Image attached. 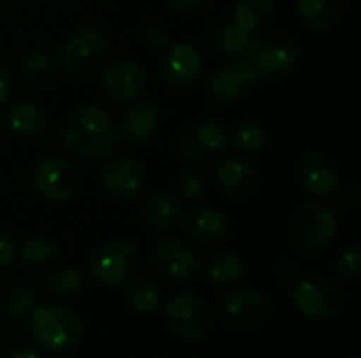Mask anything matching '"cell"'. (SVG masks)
I'll use <instances>...</instances> for the list:
<instances>
[{
  "label": "cell",
  "mask_w": 361,
  "mask_h": 358,
  "mask_svg": "<svg viewBox=\"0 0 361 358\" xmlns=\"http://www.w3.org/2000/svg\"><path fill=\"white\" fill-rule=\"evenodd\" d=\"M214 4V0H167V6L182 15V17H192V15H201L205 13L209 6Z\"/></svg>",
  "instance_id": "obj_36"
},
{
  "label": "cell",
  "mask_w": 361,
  "mask_h": 358,
  "mask_svg": "<svg viewBox=\"0 0 361 358\" xmlns=\"http://www.w3.org/2000/svg\"><path fill=\"white\" fill-rule=\"evenodd\" d=\"M300 21L315 32L336 27L347 13V0H296Z\"/></svg>",
  "instance_id": "obj_23"
},
{
  "label": "cell",
  "mask_w": 361,
  "mask_h": 358,
  "mask_svg": "<svg viewBox=\"0 0 361 358\" xmlns=\"http://www.w3.org/2000/svg\"><path fill=\"white\" fill-rule=\"evenodd\" d=\"M167 327L184 340H203L214 325L209 304L192 291H182L169 298L165 304Z\"/></svg>",
  "instance_id": "obj_12"
},
{
  "label": "cell",
  "mask_w": 361,
  "mask_h": 358,
  "mask_svg": "<svg viewBox=\"0 0 361 358\" xmlns=\"http://www.w3.org/2000/svg\"><path fill=\"white\" fill-rule=\"evenodd\" d=\"M108 36L95 25L72 30L59 46V68L72 78H91L108 61Z\"/></svg>",
  "instance_id": "obj_4"
},
{
  "label": "cell",
  "mask_w": 361,
  "mask_h": 358,
  "mask_svg": "<svg viewBox=\"0 0 361 358\" xmlns=\"http://www.w3.org/2000/svg\"><path fill=\"white\" fill-rule=\"evenodd\" d=\"M252 40H254L252 32H247L235 21L224 23L218 32V49L224 57L231 59H243L250 53Z\"/></svg>",
  "instance_id": "obj_32"
},
{
  "label": "cell",
  "mask_w": 361,
  "mask_h": 358,
  "mask_svg": "<svg viewBox=\"0 0 361 358\" xmlns=\"http://www.w3.org/2000/svg\"><path fill=\"white\" fill-rule=\"evenodd\" d=\"M294 177L307 194L317 198L332 196L341 190V175L336 165L317 150H307L296 158Z\"/></svg>",
  "instance_id": "obj_18"
},
{
  "label": "cell",
  "mask_w": 361,
  "mask_h": 358,
  "mask_svg": "<svg viewBox=\"0 0 361 358\" xmlns=\"http://www.w3.org/2000/svg\"><path fill=\"white\" fill-rule=\"evenodd\" d=\"M275 274H277V279H279L281 283H294V281H298V276H300L298 266H294L292 262H281V264H277Z\"/></svg>",
  "instance_id": "obj_39"
},
{
  "label": "cell",
  "mask_w": 361,
  "mask_h": 358,
  "mask_svg": "<svg viewBox=\"0 0 361 358\" xmlns=\"http://www.w3.org/2000/svg\"><path fill=\"white\" fill-rule=\"evenodd\" d=\"M4 127L17 139H36L47 129V114L34 101H15L4 112Z\"/></svg>",
  "instance_id": "obj_22"
},
{
  "label": "cell",
  "mask_w": 361,
  "mask_h": 358,
  "mask_svg": "<svg viewBox=\"0 0 361 358\" xmlns=\"http://www.w3.org/2000/svg\"><path fill=\"white\" fill-rule=\"evenodd\" d=\"M59 257V249L53 241L44 238V236H32L27 238L19 253H17V260L21 264L23 270L32 272V274H42L47 270H51L55 266Z\"/></svg>",
  "instance_id": "obj_25"
},
{
  "label": "cell",
  "mask_w": 361,
  "mask_h": 358,
  "mask_svg": "<svg viewBox=\"0 0 361 358\" xmlns=\"http://www.w3.org/2000/svg\"><path fill=\"white\" fill-rule=\"evenodd\" d=\"M180 217L182 205L167 192H157L137 207V219L150 232H167L180 222Z\"/></svg>",
  "instance_id": "obj_21"
},
{
  "label": "cell",
  "mask_w": 361,
  "mask_h": 358,
  "mask_svg": "<svg viewBox=\"0 0 361 358\" xmlns=\"http://www.w3.org/2000/svg\"><path fill=\"white\" fill-rule=\"evenodd\" d=\"M161 289L148 276H131L125 285V300L137 314H154L161 306Z\"/></svg>",
  "instance_id": "obj_27"
},
{
  "label": "cell",
  "mask_w": 361,
  "mask_h": 358,
  "mask_svg": "<svg viewBox=\"0 0 361 358\" xmlns=\"http://www.w3.org/2000/svg\"><path fill=\"white\" fill-rule=\"evenodd\" d=\"M351 358H361V357H360V354H353V357H351Z\"/></svg>",
  "instance_id": "obj_42"
},
{
  "label": "cell",
  "mask_w": 361,
  "mask_h": 358,
  "mask_svg": "<svg viewBox=\"0 0 361 358\" xmlns=\"http://www.w3.org/2000/svg\"><path fill=\"white\" fill-rule=\"evenodd\" d=\"M0 131H2V127H0Z\"/></svg>",
  "instance_id": "obj_43"
},
{
  "label": "cell",
  "mask_w": 361,
  "mask_h": 358,
  "mask_svg": "<svg viewBox=\"0 0 361 358\" xmlns=\"http://www.w3.org/2000/svg\"><path fill=\"white\" fill-rule=\"evenodd\" d=\"M294 306L296 310L315 323H328L338 319L347 306V291L338 281L324 274H309L294 285Z\"/></svg>",
  "instance_id": "obj_6"
},
{
  "label": "cell",
  "mask_w": 361,
  "mask_h": 358,
  "mask_svg": "<svg viewBox=\"0 0 361 358\" xmlns=\"http://www.w3.org/2000/svg\"><path fill=\"white\" fill-rule=\"evenodd\" d=\"M8 358H47L42 352L34 350V348H25V346H17L13 348V352L8 354Z\"/></svg>",
  "instance_id": "obj_40"
},
{
  "label": "cell",
  "mask_w": 361,
  "mask_h": 358,
  "mask_svg": "<svg viewBox=\"0 0 361 358\" xmlns=\"http://www.w3.org/2000/svg\"><path fill=\"white\" fill-rule=\"evenodd\" d=\"M118 127L112 114L102 106L76 108L61 127V143L66 152L80 162L106 160L118 143Z\"/></svg>",
  "instance_id": "obj_1"
},
{
  "label": "cell",
  "mask_w": 361,
  "mask_h": 358,
  "mask_svg": "<svg viewBox=\"0 0 361 358\" xmlns=\"http://www.w3.org/2000/svg\"><path fill=\"white\" fill-rule=\"evenodd\" d=\"M173 186H176V192L186 203H197L207 192L205 177L201 175V171H197V167H186V169L178 171L173 177Z\"/></svg>",
  "instance_id": "obj_33"
},
{
  "label": "cell",
  "mask_w": 361,
  "mask_h": 358,
  "mask_svg": "<svg viewBox=\"0 0 361 358\" xmlns=\"http://www.w3.org/2000/svg\"><path fill=\"white\" fill-rule=\"evenodd\" d=\"M57 59L47 51H27L17 61V76L30 87H42L57 76Z\"/></svg>",
  "instance_id": "obj_24"
},
{
  "label": "cell",
  "mask_w": 361,
  "mask_h": 358,
  "mask_svg": "<svg viewBox=\"0 0 361 358\" xmlns=\"http://www.w3.org/2000/svg\"><path fill=\"white\" fill-rule=\"evenodd\" d=\"M102 188L114 203L137 200L148 186V175L144 165L129 154H112L106 158L102 173Z\"/></svg>",
  "instance_id": "obj_11"
},
{
  "label": "cell",
  "mask_w": 361,
  "mask_h": 358,
  "mask_svg": "<svg viewBox=\"0 0 361 358\" xmlns=\"http://www.w3.org/2000/svg\"><path fill=\"white\" fill-rule=\"evenodd\" d=\"M13 95V76L8 68L0 61V106H4Z\"/></svg>",
  "instance_id": "obj_38"
},
{
  "label": "cell",
  "mask_w": 361,
  "mask_h": 358,
  "mask_svg": "<svg viewBox=\"0 0 361 358\" xmlns=\"http://www.w3.org/2000/svg\"><path fill=\"white\" fill-rule=\"evenodd\" d=\"M82 287H85V274H82V270H78L74 266L59 268L47 281V293L53 300H59V302L74 300L82 291Z\"/></svg>",
  "instance_id": "obj_31"
},
{
  "label": "cell",
  "mask_w": 361,
  "mask_h": 358,
  "mask_svg": "<svg viewBox=\"0 0 361 358\" xmlns=\"http://www.w3.org/2000/svg\"><path fill=\"white\" fill-rule=\"evenodd\" d=\"M159 74L176 91L184 93L199 84L203 74V57L188 42H169L159 53Z\"/></svg>",
  "instance_id": "obj_14"
},
{
  "label": "cell",
  "mask_w": 361,
  "mask_h": 358,
  "mask_svg": "<svg viewBox=\"0 0 361 358\" xmlns=\"http://www.w3.org/2000/svg\"><path fill=\"white\" fill-rule=\"evenodd\" d=\"M334 272L341 279L355 281L361 274V247L357 243H349L334 260Z\"/></svg>",
  "instance_id": "obj_34"
},
{
  "label": "cell",
  "mask_w": 361,
  "mask_h": 358,
  "mask_svg": "<svg viewBox=\"0 0 361 358\" xmlns=\"http://www.w3.org/2000/svg\"><path fill=\"white\" fill-rule=\"evenodd\" d=\"M34 188L51 205L74 200L80 188V171L74 160L57 154H47L34 167Z\"/></svg>",
  "instance_id": "obj_9"
},
{
  "label": "cell",
  "mask_w": 361,
  "mask_h": 358,
  "mask_svg": "<svg viewBox=\"0 0 361 358\" xmlns=\"http://www.w3.org/2000/svg\"><path fill=\"white\" fill-rule=\"evenodd\" d=\"M271 300L256 289H233L226 291L218 302L220 323L237 333L264 327L271 319Z\"/></svg>",
  "instance_id": "obj_8"
},
{
  "label": "cell",
  "mask_w": 361,
  "mask_h": 358,
  "mask_svg": "<svg viewBox=\"0 0 361 358\" xmlns=\"http://www.w3.org/2000/svg\"><path fill=\"white\" fill-rule=\"evenodd\" d=\"M178 150L182 158L197 169H212L220 160L226 158L231 146H228V131L222 122L199 118L180 131L178 137Z\"/></svg>",
  "instance_id": "obj_5"
},
{
  "label": "cell",
  "mask_w": 361,
  "mask_h": 358,
  "mask_svg": "<svg viewBox=\"0 0 361 358\" xmlns=\"http://www.w3.org/2000/svg\"><path fill=\"white\" fill-rule=\"evenodd\" d=\"M17 257V247L15 241L11 238V234L6 230L0 228V270L8 268Z\"/></svg>",
  "instance_id": "obj_37"
},
{
  "label": "cell",
  "mask_w": 361,
  "mask_h": 358,
  "mask_svg": "<svg viewBox=\"0 0 361 358\" xmlns=\"http://www.w3.org/2000/svg\"><path fill=\"white\" fill-rule=\"evenodd\" d=\"M300 53V42L292 34L283 30H273L254 38L247 55L264 76H279L290 72L298 63Z\"/></svg>",
  "instance_id": "obj_13"
},
{
  "label": "cell",
  "mask_w": 361,
  "mask_h": 358,
  "mask_svg": "<svg viewBox=\"0 0 361 358\" xmlns=\"http://www.w3.org/2000/svg\"><path fill=\"white\" fill-rule=\"evenodd\" d=\"M216 167H218L216 171L218 190L228 200H245L258 190L260 184L258 169L245 156H226Z\"/></svg>",
  "instance_id": "obj_19"
},
{
  "label": "cell",
  "mask_w": 361,
  "mask_h": 358,
  "mask_svg": "<svg viewBox=\"0 0 361 358\" xmlns=\"http://www.w3.org/2000/svg\"><path fill=\"white\" fill-rule=\"evenodd\" d=\"M140 266V251L127 238H108L99 243L89 260L87 272L102 287H118L125 285Z\"/></svg>",
  "instance_id": "obj_7"
},
{
  "label": "cell",
  "mask_w": 361,
  "mask_h": 358,
  "mask_svg": "<svg viewBox=\"0 0 361 358\" xmlns=\"http://www.w3.org/2000/svg\"><path fill=\"white\" fill-rule=\"evenodd\" d=\"M30 340L36 348L55 354L76 350L85 338V325L76 312L66 306L38 304L30 317Z\"/></svg>",
  "instance_id": "obj_3"
},
{
  "label": "cell",
  "mask_w": 361,
  "mask_h": 358,
  "mask_svg": "<svg viewBox=\"0 0 361 358\" xmlns=\"http://www.w3.org/2000/svg\"><path fill=\"white\" fill-rule=\"evenodd\" d=\"M146 72L133 59H114L99 70L102 93L116 103H129L146 91Z\"/></svg>",
  "instance_id": "obj_17"
},
{
  "label": "cell",
  "mask_w": 361,
  "mask_h": 358,
  "mask_svg": "<svg viewBox=\"0 0 361 358\" xmlns=\"http://www.w3.org/2000/svg\"><path fill=\"white\" fill-rule=\"evenodd\" d=\"M267 76L252 63L235 59L226 65H220L209 78V97L218 106H231L237 99L252 93Z\"/></svg>",
  "instance_id": "obj_15"
},
{
  "label": "cell",
  "mask_w": 361,
  "mask_h": 358,
  "mask_svg": "<svg viewBox=\"0 0 361 358\" xmlns=\"http://www.w3.org/2000/svg\"><path fill=\"white\" fill-rule=\"evenodd\" d=\"M148 266L152 274L167 285H184L197 274L195 251L176 236H161L148 249Z\"/></svg>",
  "instance_id": "obj_10"
},
{
  "label": "cell",
  "mask_w": 361,
  "mask_h": 358,
  "mask_svg": "<svg viewBox=\"0 0 361 358\" xmlns=\"http://www.w3.org/2000/svg\"><path fill=\"white\" fill-rule=\"evenodd\" d=\"M55 2H70V0H55Z\"/></svg>",
  "instance_id": "obj_41"
},
{
  "label": "cell",
  "mask_w": 361,
  "mask_h": 358,
  "mask_svg": "<svg viewBox=\"0 0 361 358\" xmlns=\"http://www.w3.org/2000/svg\"><path fill=\"white\" fill-rule=\"evenodd\" d=\"M243 272L245 264L237 253H216L203 266V281L212 287H231L237 281H241Z\"/></svg>",
  "instance_id": "obj_26"
},
{
  "label": "cell",
  "mask_w": 361,
  "mask_h": 358,
  "mask_svg": "<svg viewBox=\"0 0 361 358\" xmlns=\"http://www.w3.org/2000/svg\"><path fill=\"white\" fill-rule=\"evenodd\" d=\"M118 135L129 143H144L161 127V110L150 99H133L121 114Z\"/></svg>",
  "instance_id": "obj_20"
},
{
  "label": "cell",
  "mask_w": 361,
  "mask_h": 358,
  "mask_svg": "<svg viewBox=\"0 0 361 358\" xmlns=\"http://www.w3.org/2000/svg\"><path fill=\"white\" fill-rule=\"evenodd\" d=\"M36 306H38V291L32 283L25 281L11 285L2 298V312L13 323L25 321Z\"/></svg>",
  "instance_id": "obj_28"
},
{
  "label": "cell",
  "mask_w": 361,
  "mask_h": 358,
  "mask_svg": "<svg viewBox=\"0 0 361 358\" xmlns=\"http://www.w3.org/2000/svg\"><path fill=\"white\" fill-rule=\"evenodd\" d=\"M228 146L241 156L258 154L267 146V129L258 120H241L228 131Z\"/></svg>",
  "instance_id": "obj_29"
},
{
  "label": "cell",
  "mask_w": 361,
  "mask_h": 358,
  "mask_svg": "<svg viewBox=\"0 0 361 358\" xmlns=\"http://www.w3.org/2000/svg\"><path fill=\"white\" fill-rule=\"evenodd\" d=\"M184 236L205 251L222 249L233 238V226L224 213L212 207H195L182 219Z\"/></svg>",
  "instance_id": "obj_16"
},
{
  "label": "cell",
  "mask_w": 361,
  "mask_h": 358,
  "mask_svg": "<svg viewBox=\"0 0 361 358\" xmlns=\"http://www.w3.org/2000/svg\"><path fill=\"white\" fill-rule=\"evenodd\" d=\"M275 11H277L275 0H235L233 21L245 27L247 32H256L275 17Z\"/></svg>",
  "instance_id": "obj_30"
},
{
  "label": "cell",
  "mask_w": 361,
  "mask_h": 358,
  "mask_svg": "<svg viewBox=\"0 0 361 358\" xmlns=\"http://www.w3.org/2000/svg\"><path fill=\"white\" fill-rule=\"evenodd\" d=\"M137 38H140V42H142L148 51L161 53V51L169 44V30L165 27V23L154 21V19H148V21H144V23L140 25Z\"/></svg>",
  "instance_id": "obj_35"
},
{
  "label": "cell",
  "mask_w": 361,
  "mask_h": 358,
  "mask_svg": "<svg viewBox=\"0 0 361 358\" xmlns=\"http://www.w3.org/2000/svg\"><path fill=\"white\" fill-rule=\"evenodd\" d=\"M338 213L324 200H307L294 209L288 222L290 245L305 257L324 255L336 241Z\"/></svg>",
  "instance_id": "obj_2"
}]
</instances>
